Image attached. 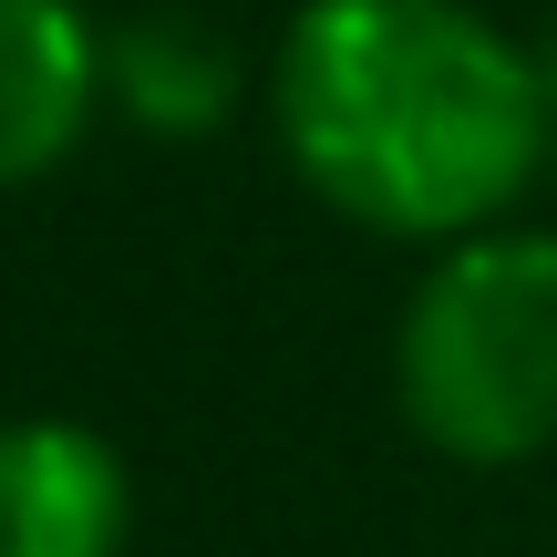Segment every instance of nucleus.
<instances>
[{
    "mask_svg": "<svg viewBox=\"0 0 557 557\" xmlns=\"http://www.w3.org/2000/svg\"><path fill=\"white\" fill-rule=\"evenodd\" d=\"M403 423L455 465H527L557 444V238H455L393 331Z\"/></svg>",
    "mask_w": 557,
    "mask_h": 557,
    "instance_id": "f03ea898",
    "label": "nucleus"
},
{
    "mask_svg": "<svg viewBox=\"0 0 557 557\" xmlns=\"http://www.w3.org/2000/svg\"><path fill=\"white\" fill-rule=\"evenodd\" d=\"M103 103V32L73 0H0V186L52 176Z\"/></svg>",
    "mask_w": 557,
    "mask_h": 557,
    "instance_id": "7ed1b4c3",
    "label": "nucleus"
},
{
    "mask_svg": "<svg viewBox=\"0 0 557 557\" xmlns=\"http://www.w3.org/2000/svg\"><path fill=\"white\" fill-rule=\"evenodd\" d=\"M547 62L465 0H299L278 145L382 238H475L547 165Z\"/></svg>",
    "mask_w": 557,
    "mask_h": 557,
    "instance_id": "f257e3e1",
    "label": "nucleus"
},
{
    "mask_svg": "<svg viewBox=\"0 0 557 557\" xmlns=\"http://www.w3.org/2000/svg\"><path fill=\"white\" fill-rule=\"evenodd\" d=\"M103 94L145 135H207L238 103V52L197 11H135L103 32Z\"/></svg>",
    "mask_w": 557,
    "mask_h": 557,
    "instance_id": "39448f33",
    "label": "nucleus"
},
{
    "mask_svg": "<svg viewBox=\"0 0 557 557\" xmlns=\"http://www.w3.org/2000/svg\"><path fill=\"white\" fill-rule=\"evenodd\" d=\"M124 465L83 423H0V557H114Z\"/></svg>",
    "mask_w": 557,
    "mask_h": 557,
    "instance_id": "20e7f679",
    "label": "nucleus"
}]
</instances>
